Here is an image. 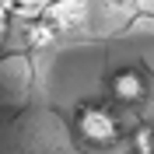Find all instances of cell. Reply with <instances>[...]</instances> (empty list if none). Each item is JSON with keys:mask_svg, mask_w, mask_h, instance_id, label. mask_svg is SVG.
<instances>
[{"mask_svg": "<svg viewBox=\"0 0 154 154\" xmlns=\"http://www.w3.org/2000/svg\"><path fill=\"white\" fill-rule=\"evenodd\" d=\"M18 14V0H0V25L11 28V18Z\"/></svg>", "mask_w": 154, "mask_h": 154, "instance_id": "cell-6", "label": "cell"}, {"mask_svg": "<svg viewBox=\"0 0 154 154\" xmlns=\"http://www.w3.org/2000/svg\"><path fill=\"white\" fill-rule=\"evenodd\" d=\"M60 32H63V21L60 18H53V14H32L28 18V25H25V42L28 46H35V49H42V46H53L60 38Z\"/></svg>", "mask_w": 154, "mask_h": 154, "instance_id": "cell-3", "label": "cell"}, {"mask_svg": "<svg viewBox=\"0 0 154 154\" xmlns=\"http://www.w3.org/2000/svg\"><path fill=\"white\" fill-rule=\"evenodd\" d=\"M147 91H151V81H147L137 67H119L109 77V95H112L119 105H140L147 98Z\"/></svg>", "mask_w": 154, "mask_h": 154, "instance_id": "cell-2", "label": "cell"}, {"mask_svg": "<svg viewBox=\"0 0 154 154\" xmlns=\"http://www.w3.org/2000/svg\"><path fill=\"white\" fill-rule=\"evenodd\" d=\"M130 147H133V154H154V130L151 126H137L133 137H130Z\"/></svg>", "mask_w": 154, "mask_h": 154, "instance_id": "cell-4", "label": "cell"}, {"mask_svg": "<svg viewBox=\"0 0 154 154\" xmlns=\"http://www.w3.org/2000/svg\"><path fill=\"white\" fill-rule=\"evenodd\" d=\"M4 35H7V28H4V25H0V42H4Z\"/></svg>", "mask_w": 154, "mask_h": 154, "instance_id": "cell-7", "label": "cell"}, {"mask_svg": "<svg viewBox=\"0 0 154 154\" xmlns=\"http://www.w3.org/2000/svg\"><path fill=\"white\" fill-rule=\"evenodd\" d=\"M60 0H18V14H46V11H53Z\"/></svg>", "mask_w": 154, "mask_h": 154, "instance_id": "cell-5", "label": "cell"}, {"mask_svg": "<svg viewBox=\"0 0 154 154\" xmlns=\"http://www.w3.org/2000/svg\"><path fill=\"white\" fill-rule=\"evenodd\" d=\"M74 126H77V137L88 147H112L123 137V123H119V116L105 102H84V105H77Z\"/></svg>", "mask_w": 154, "mask_h": 154, "instance_id": "cell-1", "label": "cell"}]
</instances>
